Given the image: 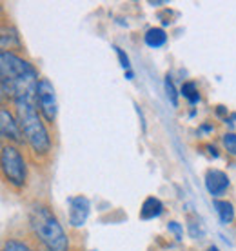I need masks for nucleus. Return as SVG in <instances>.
<instances>
[{
	"instance_id": "1",
	"label": "nucleus",
	"mask_w": 236,
	"mask_h": 251,
	"mask_svg": "<svg viewBox=\"0 0 236 251\" xmlns=\"http://www.w3.org/2000/svg\"><path fill=\"white\" fill-rule=\"evenodd\" d=\"M38 73L31 64L15 55L13 51H2L0 55V84L4 99L13 102L37 100Z\"/></svg>"
},
{
	"instance_id": "2",
	"label": "nucleus",
	"mask_w": 236,
	"mask_h": 251,
	"mask_svg": "<svg viewBox=\"0 0 236 251\" xmlns=\"http://www.w3.org/2000/svg\"><path fill=\"white\" fill-rule=\"evenodd\" d=\"M29 226L47 251H69L68 235L47 206L33 204L29 209Z\"/></svg>"
},
{
	"instance_id": "3",
	"label": "nucleus",
	"mask_w": 236,
	"mask_h": 251,
	"mask_svg": "<svg viewBox=\"0 0 236 251\" xmlns=\"http://www.w3.org/2000/svg\"><path fill=\"white\" fill-rule=\"evenodd\" d=\"M17 107V119L20 122L27 144L37 155H46L51 150V138L46 129L40 115H38L37 100H20L15 102Z\"/></svg>"
},
{
	"instance_id": "4",
	"label": "nucleus",
	"mask_w": 236,
	"mask_h": 251,
	"mask_svg": "<svg viewBox=\"0 0 236 251\" xmlns=\"http://www.w3.org/2000/svg\"><path fill=\"white\" fill-rule=\"evenodd\" d=\"M2 173H4L7 182L11 184V186H15V188L25 186L27 168H25L24 157L11 144L2 148Z\"/></svg>"
},
{
	"instance_id": "5",
	"label": "nucleus",
	"mask_w": 236,
	"mask_h": 251,
	"mask_svg": "<svg viewBox=\"0 0 236 251\" xmlns=\"http://www.w3.org/2000/svg\"><path fill=\"white\" fill-rule=\"evenodd\" d=\"M37 104L42 117L47 122H55L56 111H58V104H56V93L55 88L47 78H40L38 80L37 89Z\"/></svg>"
},
{
	"instance_id": "6",
	"label": "nucleus",
	"mask_w": 236,
	"mask_h": 251,
	"mask_svg": "<svg viewBox=\"0 0 236 251\" xmlns=\"http://www.w3.org/2000/svg\"><path fill=\"white\" fill-rule=\"evenodd\" d=\"M0 131H2V137L7 138L9 142H17V144H22L24 142V133H22V127H20L19 119H15L13 113L6 107L0 109Z\"/></svg>"
},
{
	"instance_id": "7",
	"label": "nucleus",
	"mask_w": 236,
	"mask_h": 251,
	"mask_svg": "<svg viewBox=\"0 0 236 251\" xmlns=\"http://www.w3.org/2000/svg\"><path fill=\"white\" fill-rule=\"evenodd\" d=\"M69 204V224L73 227H82L86 224L89 211H91V204L84 195H76L71 197L68 201Z\"/></svg>"
},
{
	"instance_id": "8",
	"label": "nucleus",
	"mask_w": 236,
	"mask_h": 251,
	"mask_svg": "<svg viewBox=\"0 0 236 251\" xmlns=\"http://www.w3.org/2000/svg\"><path fill=\"white\" fill-rule=\"evenodd\" d=\"M205 188L212 197L224 195L225 189L229 188V176L220 170H209L205 173Z\"/></svg>"
},
{
	"instance_id": "9",
	"label": "nucleus",
	"mask_w": 236,
	"mask_h": 251,
	"mask_svg": "<svg viewBox=\"0 0 236 251\" xmlns=\"http://www.w3.org/2000/svg\"><path fill=\"white\" fill-rule=\"evenodd\" d=\"M164 211V204H162L160 199H156V197H147L145 201H143L142 207H140V219L142 220H151L162 215Z\"/></svg>"
},
{
	"instance_id": "10",
	"label": "nucleus",
	"mask_w": 236,
	"mask_h": 251,
	"mask_svg": "<svg viewBox=\"0 0 236 251\" xmlns=\"http://www.w3.org/2000/svg\"><path fill=\"white\" fill-rule=\"evenodd\" d=\"M20 38L17 35V31L13 27L4 25L2 27V51H11V50H20Z\"/></svg>"
},
{
	"instance_id": "11",
	"label": "nucleus",
	"mask_w": 236,
	"mask_h": 251,
	"mask_svg": "<svg viewBox=\"0 0 236 251\" xmlns=\"http://www.w3.org/2000/svg\"><path fill=\"white\" fill-rule=\"evenodd\" d=\"M143 40H145V44L149 46V48H162V46L167 42V35L165 31L162 29V27H151L145 31L143 35Z\"/></svg>"
},
{
	"instance_id": "12",
	"label": "nucleus",
	"mask_w": 236,
	"mask_h": 251,
	"mask_svg": "<svg viewBox=\"0 0 236 251\" xmlns=\"http://www.w3.org/2000/svg\"><path fill=\"white\" fill-rule=\"evenodd\" d=\"M212 206H214V209H216L218 219H220V222H222V224H231V222L235 220V207H233V204H231V202L214 201V202H212Z\"/></svg>"
},
{
	"instance_id": "13",
	"label": "nucleus",
	"mask_w": 236,
	"mask_h": 251,
	"mask_svg": "<svg viewBox=\"0 0 236 251\" xmlns=\"http://www.w3.org/2000/svg\"><path fill=\"white\" fill-rule=\"evenodd\" d=\"M182 95H184V99H187L191 104H196V102L200 100L198 88H196L194 82H184V86H182Z\"/></svg>"
},
{
	"instance_id": "14",
	"label": "nucleus",
	"mask_w": 236,
	"mask_h": 251,
	"mask_svg": "<svg viewBox=\"0 0 236 251\" xmlns=\"http://www.w3.org/2000/svg\"><path fill=\"white\" fill-rule=\"evenodd\" d=\"M164 88H165V95H167L169 102L173 104L174 107H178V95H176V89H174V84L171 80V76H165V82H164Z\"/></svg>"
},
{
	"instance_id": "15",
	"label": "nucleus",
	"mask_w": 236,
	"mask_h": 251,
	"mask_svg": "<svg viewBox=\"0 0 236 251\" xmlns=\"http://www.w3.org/2000/svg\"><path fill=\"white\" fill-rule=\"evenodd\" d=\"M222 142H224L225 150L229 151L231 155H235L236 157V135L235 133H225L224 138H222Z\"/></svg>"
},
{
	"instance_id": "16",
	"label": "nucleus",
	"mask_w": 236,
	"mask_h": 251,
	"mask_svg": "<svg viewBox=\"0 0 236 251\" xmlns=\"http://www.w3.org/2000/svg\"><path fill=\"white\" fill-rule=\"evenodd\" d=\"M2 251H33L29 246L22 244L19 240H7L6 244H4V250Z\"/></svg>"
},
{
	"instance_id": "17",
	"label": "nucleus",
	"mask_w": 236,
	"mask_h": 251,
	"mask_svg": "<svg viewBox=\"0 0 236 251\" xmlns=\"http://www.w3.org/2000/svg\"><path fill=\"white\" fill-rule=\"evenodd\" d=\"M115 50H117V55H118V58H120V66H122L124 69H127V71H131V64H129V58H127V55H125L120 48H115Z\"/></svg>"
},
{
	"instance_id": "18",
	"label": "nucleus",
	"mask_w": 236,
	"mask_h": 251,
	"mask_svg": "<svg viewBox=\"0 0 236 251\" xmlns=\"http://www.w3.org/2000/svg\"><path fill=\"white\" fill-rule=\"evenodd\" d=\"M169 229L176 233V237H178V240H180V237H182V229H180V226H178L176 222H171V224H169Z\"/></svg>"
},
{
	"instance_id": "19",
	"label": "nucleus",
	"mask_w": 236,
	"mask_h": 251,
	"mask_svg": "<svg viewBox=\"0 0 236 251\" xmlns=\"http://www.w3.org/2000/svg\"><path fill=\"white\" fill-rule=\"evenodd\" d=\"M207 251H220V250H218L216 246H211V248H209V250H207Z\"/></svg>"
}]
</instances>
